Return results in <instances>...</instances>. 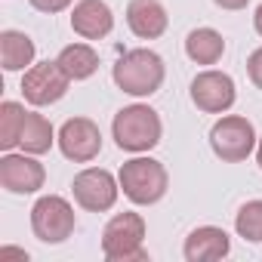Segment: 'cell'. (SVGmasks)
<instances>
[{"label":"cell","instance_id":"cell-19","mask_svg":"<svg viewBox=\"0 0 262 262\" xmlns=\"http://www.w3.org/2000/svg\"><path fill=\"white\" fill-rule=\"evenodd\" d=\"M25 117H28V111L19 102H13V99H7L4 105H0V148L4 151H13L19 145Z\"/></svg>","mask_w":262,"mask_h":262},{"label":"cell","instance_id":"cell-11","mask_svg":"<svg viewBox=\"0 0 262 262\" xmlns=\"http://www.w3.org/2000/svg\"><path fill=\"white\" fill-rule=\"evenodd\" d=\"M234 99H237V90H234L231 74L225 71L207 68L191 80V102L204 114H225L234 105Z\"/></svg>","mask_w":262,"mask_h":262},{"label":"cell","instance_id":"cell-25","mask_svg":"<svg viewBox=\"0 0 262 262\" xmlns=\"http://www.w3.org/2000/svg\"><path fill=\"white\" fill-rule=\"evenodd\" d=\"M253 28H256V34L262 37V4L256 7V13H253Z\"/></svg>","mask_w":262,"mask_h":262},{"label":"cell","instance_id":"cell-12","mask_svg":"<svg viewBox=\"0 0 262 262\" xmlns=\"http://www.w3.org/2000/svg\"><path fill=\"white\" fill-rule=\"evenodd\" d=\"M228 253H231V237L219 225H198L182 244V256L188 262H216L225 259Z\"/></svg>","mask_w":262,"mask_h":262},{"label":"cell","instance_id":"cell-1","mask_svg":"<svg viewBox=\"0 0 262 262\" xmlns=\"http://www.w3.org/2000/svg\"><path fill=\"white\" fill-rule=\"evenodd\" d=\"M111 136H114V142H117L120 151L145 155L155 145H161V136H164L161 114L151 105H142V102L126 105L111 120Z\"/></svg>","mask_w":262,"mask_h":262},{"label":"cell","instance_id":"cell-7","mask_svg":"<svg viewBox=\"0 0 262 262\" xmlns=\"http://www.w3.org/2000/svg\"><path fill=\"white\" fill-rule=\"evenodd\" d=\"M71 83H74V80L62 71L59 62H37V65H31V68L25 71V77H22V96H25L28 105L47 108V105H56V102L68 93Z\"/></svg>","mask_w":262,"mask_h":262},{"label":"cell","instance_id":"cell-20","mask_svg":"<svg viewBox=\"0 0 262 262\" xmlns=\"http://www.w3.org/2000/svg\"><path fill=\"white\" fill-rule=\"evenodd\" d=\"M234 231L250 241V244H259L262 241V201H247L237 216H234Z\"/></svg>","mask_w":262,"mask_h":262},{"label":"cell","instance_id":"cell-14","mask_svg":"<svg viewBox=\"0 0 262 262\" xmlns=\"http://www.w3.org/2000/svg\"><path fill=\"white\" fill-rule=\"evenodd\" d=\"M126 25L139 40H158L167 31L170 16H167V7L161 4V0H129Z\"/></svg>","mask_w":262,"mask_h":262},{"label":"cell","instance_id":"cell-18","mask_svg":"<svg viewBox=\"0 0 262 262\" xmlns=\"http://www.w3.org/2000/svg\"><path fill=\"white\" fill-rule=\"evenodd\" d=\"M53 142H59V133L53 129V123L37 114V111H28L25 117V126H22V139H19V148L28 151V155H47L53 148Z\"/></svg>","mask_w":262,"mask_h":262},{"label":"cell","instance_id":"cell-26","mask_svg":"<svg viewBox=\"0 0 262 262\" xmlns=\"http://www.w3.org/2000/svg\"><path fill=\"white\" fill-rule=\"evenodd\" d=\"M256 164H259V170H262V139L256 142Z\"/></svg>","mask_w":262,"mask_h":262},{"label":"cell","instance_id":"cell-17","mask_svg":"<svg viewBox=\"0 0 262 262\" xmlns=\"http://www.w3.org/2000/svg\"><path fill=\"white\" fill-rule=\"evenodd\" d=\"M56 62L62 65V71L77 83V80H86L99 71V53L90 47V43H68L62 47V53L56 56Z\"/></svg>","mask_w":262,"mask_h":262},{"label":"cell","instance_id":"cell-8","mask_svg":"<svg viewBox=\"0 0 262 262\" xmlns=\"http://www.w3.org/2000/svg\"><path fill=\"white\" fill-rule=\"evenodd\" d=\"M71 191H74L77 207H83L86 213H108L117 204L120 182L102 167H86V170H80L74 176Z\"/></svg>","mask_w":262,"mask_h":262},{"label":"cell","instance_id":"cell-15","mask_svg":"<svg viewBox=\"0 0 262 262\" xmlns=\"http://www.w3.org/2000/svg\"><path fill=\"white\" fill-rule=\"evenodd\" d=\"M34 56L37 47L25 31L16 28L0 31V65H4V71H28L34 65Z\"/></svg>","mask_w":262,"mask_h":262},{"label":"cell","instance_id":"cell-13","mask_svg":"<svg viewBox=\"0 0 262 262\" xmlns=\"http://www.w3.org/2000/svg\"><path fill=\"white\" fill-rule=\"evenodd\" d=\"M71 28L83 40H102L114 28V13L105 0H77L71 10Z\"/></svg>","mask_w":262,"mask_h":262},{"label":"cell","instance_id":"cell-9","mask_svg":"<svg viewBox=\"0 0 262 262\" xmlns=\"http://www.w3.org/2000/svg\"><path fill=\"white\" fill-rule=\"evenodd\" d=\"M43 182H47V170L37 161V155L4 151V158H0V185L10 194H37Z\"/></svg>","mask_w":262,"mask_h":262},{"label":"cell","instance_id":"cell-24","mask_svg":"<svg viewBox=\"0 0 262 262\" xmlns=\"http://www.w3.org/2000/svg\"><path fill=\"white\" fill-rule=\"evenodd\" d=\"M213 4L219 7V10H228V13H234V10H244L250 0H213Z\"/></svg>","mask_w":262,"mask_h":262},{"label":"cell","instance_id":"cell-22","mask_svg":"<svg viewBox=\"0 0 262 262\" xmlns=\"http://www.w3.org/2000/svg\"><path fill=\"white\" fill-rule=\"evenodd\" d=\"M28 4L37 10V13H47V16H53V13H62V10H68L74 0H28Z\"/></svg>","mask_w":262,"mask_h":262},{"label":"cell","instance_id":"cell-10","mask_svg":"<svg viewBox=\"0 0 262 262\" xmlns=\"http://www.w3.org/2000/svg\"><path fill=\"white\" fill-rule=\"evenodd\" d=\"M59 151L74 164H90L102 151V133L90 117H68L59 126Z\"/></svg>","mask_w":262,"mask_h":262},{"label":"cell","instance_id":"cell-23","mask_svg":"<svg viewBox=\"0 0 262 262\" xmlns=\"http://www.w3.org/2000/svg\"><path fill=\"white\" fill-rule=\"evenodd\" d=\"M7 259L28 262V253H25V250H16V247H0V262H7Z\"/></svg>","mask_w":262,"mask_h":262},{"label":"cell","instance_id":"cell-5","mask_svg":"<svg viewBox=\"0 0 262 262\" xmlns=\"http://www.w3.org/2000/svg\"><path fill=\"white\" fill-rule=\"evenodd\" d=\"M256 129L241 114H222L210 129V148L222 164H241L256 151Z\"/></svg>","mask_w":262,"mask_h":262},{"label":"cell","instance_id":"cell-16","mask_svg":"<svg viewBox=\"0 0 262 262\" xmlns=\"http://www.w3.org/2000/svg\"><path fill=\"white\" fill-rule=\"evenodd\" d=\"M225 53V40L216 28H194L185 37V56L198 65H216Z\"/></svg>","mask_w":262,"mask_h":262},{"label":"cell","instance_id":"cell-4","mask_svg":"<svg viewBox=\"0 0 262 262\" xmlns=\"http://www.w3.org/2000/svg\"><path fill=\"white\" fill-rule=\"evenodd\" d=\"M145 219L142 213H117L102 228V256L108 262H142L145 250Z\"/></svg>","mask_w":262,"mask_h":262},{"label":"cell","instance_id":"cell-21","mask_svg":"<svg viewBox=\"0 0 262 262\" xmlns=\"http://www.w3.org/2000/svg\"><path fill=\"white\" fill-rule=\"evenodd\" d=\"M247 74H250L253 86H256V90H262V47L250 53V59H247Z\"/></svg>","mask_w":262,"mask_h":262},{"label":"cell","instance_id":"cell-6","mask_svg":"<svg viewBox=\"0 0 262 262\" xmlns=\"http://www.w3.org/2000/svg\"><path fill=\"white\" fill-rule=\"evenodd\" d=\"M74 207L59 194H43L31 207V231L40 244H62L74 234Z\"/></svg>","mask_w":262,"mask_h":262},{"label":"cell","instance_id":"cell-2","mask_svg":"<svg viewBox=\"0 0 262 262\" xmlns=\"http://www.w3.org/2000/svg\"><path fill=\"white\" fill-rule=\"evenodd\" d=\"M111 77L117 83V90H123L126 96H136V99H145V96H155L161 86H164V77H167V65L164 59L155 53V50H126L114 68H111Z\"/></svg>","mask_w":262,"mask_h":262},{"label":"cell","instance_id":"cell-3","mask_svg":"<svg viewBox=\"0 0 262 262\" xmlns=\"http://www.w3.org/2000/svg\"><path fill=\"white\" fill-rule=\"evenodd\" d=\"M117 182H120V191L129 204L136 207H151L158 204L167 188H170V176H167V167L155 158H145V155H136L123 161L120 173H117Z\"/></svg>","mask_w":262,"mask_h":262}]
</instances>
